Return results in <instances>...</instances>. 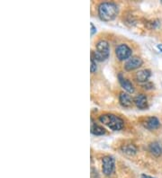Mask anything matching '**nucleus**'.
I'll return each instance as SVG.
<instances>
[{"instance_id": "obj_19", "label": "nucleus", "mask_w": 162, "mask_h": 178, "mask_svg": "<svg viewBox=\"0 0 162 178\" xmlns=\"http://www.w3.org/2000/svg\"><path fill=\"white\" fill-rule=\"evenodd\" d=\"M157 48L159 49L160 51H161L162 52V44H158V45H157Z\"/></svg>"}, {"instance_id": "obj_15", "label": "nucleus", "mask_w": 162, "mask_h": 178, "mask_svg": "<svg viewBox=\"0 0 162 178\" xmlns=\"http://www.w3.org/2000/svg\"><path fill=\"white\" fill-rule=\"evenodd\" d=\"M97 70V66H96V63H95V59H91V67H90V71L91 73H95Z\"/></svg>"}, {"instance_id": "obj_18", "label": "nucleus", "mask_w": 162, "mask_h": 178, "mask_svg": "<svg viewBox=\"0 0 162 178\" xmlns=\"http://www.w3.org/2000/svg\"><path fill=\"white\" fill-rule=\"evenodd\" d=\"M141 177H142V178H154V177H152V176H147V175H145V174H142Z\"/></svg>"}, {"instance_id": "obj_16", "label": "nucleus", "mask_w": 162, "mask_h": 178, "mask_svg": "<svg viewBox=\"0 0 162 178\" xmlns=\"http://www.w3.org/2000/svg\"><path fill=\"white\" fill-rule=\"evenodd\" d=\"M142 87L143 88H145V89H147V90H150V89H152L154 88V84H152L151 82H146V83H144L142 85Z\"/></svg>"}, {"instance_id": "obj_6", "label": "nucleus", "mask_w": 162, "mask_h": 178, "mask_svg": "<svg viewBox=\"0 0 162 178\" xmlns=\"http://www.w3.org/2000/svg\"><path fill=\"white\" fill-rule=\"evenodd\" d=\"M143 64V60L140 57H132L124 64V69L126 71H132L139 68Z\"/></svg>"}, {"instance_id": "obj_12", "label": "nucleus", "mask_w": 162, "mask_h": 178, "mask_svg": "<svg viewBox=\"0 0 162 178\" xmlns=\"http://www.w3.org/2000/svg\"><path fill=\"white\" fill-rule=\"evenodd\" d=\"M149 151L155 157H160L162 155V144L159 141H154L149 145Z\"/></svg>"}, {"instance_id": "obj_4", "label": "nucleus", "mask_w": 162, "mask_h": 178, "mask_svg": "<svg viewBox=\"0 0 162 178\" xmlns=\"http://www.w3.org/2000/svg\"><path fill=\"white\" fill-rule=\"evenodd\" d=\"M132 53H133L132 49L125 43L119 44L115 48V55L120 61H124L126 59L128 60L132 56Z\"/></svg>"}, {"instance_id": "obj_10", "label": "nucleus", "mask_w": 162, "mask_h": 178, "mask_svg": "<svg viewBox=\"0 0 162 178\" xmlns=\"http://www.w3.org/2000/svg\"><path fill=\"white\" fill-rule=\"evenodd\" d=\"M119 102L121 103V105L125 108H130L133 106L134 103V98H132V96L127 93L122 92L119 94Z\"/></svg>"}, {"instance_id": "obj_5", "label": "nucleus", "mask_w": 162, "mask_h": 178, "mask_svg": "<svg viewBox=\"0 0 162 178\" xmlns=\"http://www.w3.org/2000/svg\"><path fill=\"white\" fill-rule=\"evenodd\" d=\"M102 170H103V174L106 176H109L114 173L115 159L113 157L105 156L102 158Z\"/></svg>"}, {"instance_id": "obj_17", "label": "nucleus", "mask_w": 162, "mask_h": 178, "mask_svg": "<svg viewBox=\"0 0 162 178\" xmlns=\"http://www.w3.org/2000/svg\"><path fill=\"white\" fill-rule=\"evenodd\" d=\"M90 25H91V36H93L95 33H96V28H95V26L94 25V24H93V23H91V24H90Z\"/></svg>"}, {"instance_id": "obj_9", "label": "nucleus", "mask_w": 162, "mask_h": 178, "mask_svg": "<svg viewBox=\"0 0 162 178\" xmlns=\"http://www.w3.org/2000/svg\"><path fill=\"white\" fill-rule=\"evenodd\" d=\"M118 80H119V83L121 85V86L124 88L127 93H129V94H133V93H134V85L132 84L127 78H125L122 73H119V75H118Z\"/></svg>"}, {"instance_id": "obj_8", "label": "nucleus", "mask_w": 162, "mask_h": 178, "mask_svg": "<svg viewBox=\"0 0 162 178\" xmlns=\"http://www.w3.org/2000/svg\"><path fill=\"white\" fill-rule=\"evenodd\" d=\"M143 125L146 129L150 130V131H154V130H157L160 126V122L159 121V119L155 116H151V117H148L144 122H143Z\"/></svg>"}, {"instance_id": "obj_3", "label": "nucleus", "mask_w": 162, "mask_h": 178, "mask_svg": "<svg viewBox=\"0 0 162 178\" xmlns=\"http://www.w3.org/2000/svg\"><path fill=\"white\" fill-rule=\"evenodd\" d=\"M110 55V47L106 41L101 40L96 43V50L95 51H92L91 59H95V61H105L108 59Z\"/></svg>"}, {"instance_id": "obj_14", "label": "nucleus", "mask_w": 162, "mask_h": 178, "mask_svg": "<svg viewBox=\"0 0 162 178\" xmlns=\"http://www.w3.org/2000/svg\"><path fill=\"white\" fill-rule=\"evenodd\" d=\"M91 133L94 134V135H96V136H101V135H104L105 134V130L100 125H98L96 122H95L93 121V119L91 120Z\"/></svg>"}, {"instance_id": "obj_11", "label": "nucleus", "mask_w": 162, "mask_h": 178, "mask_svg": "<svg viewBox=\"0 0 162 178\" xmlns=\"http://www.w3.org/2000/svg\"><path fill=\"white\" fill-rule=\"evenodd\" d=\"M151 76V72L150 69H142L135 74V79L139 83H146L148 82Z\"/></svg>"}, {"instance_id": "obj_13", "label": "nucleus", "mask_w": 162, "mask_h": 178, "mask_svg": "<svg viewBox=\"0 0 162 178\" xmlns=\"http://www.w3.org/2000/svg\"><path fill=\"white\" fill-rule=\"evenodd\" d=\"M121 151L128 156H134L137 153L138 149L134 144H125L121 147Z\"/></svg>"}, {"instance_id": "obj_7", "label": "nucleus", "mask_w": 162, "mask_h": 178, "mask_svg": "<svg viewBox=\"0 0 162 178\" xmlns=\"http://www.w3.org/2000/svg\"><path fill=\"white\" fill-rule=\"evenodd\" d=\"M134 104L140 110H147L149 107L148 98L144 94H138L134 98Z\"/></svg>"}, {"instance_id": "obj_1", "label": "nucleus", "mask_w": 162, "mask_h": 178, "mask_svg": "<svg viewBox=\"0 0 162 178\" xmlns=\"http://www.w3.org/2000/svg\"><path fill=\"white\" fill-rule=\"evenodd\" d=\"M119 13L118 6L113 2H104L98 7V15L102 21L110 22L117 16Z\"/></svg>"}, {"instance_id": "obj_2", "label": "nucleus", "mask_w": 162, "mask_h": 178, "mask_svg": "<svg viewBox=\"0 0 162 178\" xmlns=\"http://www.w3.org/2000/svg\"><path fill=\"white\" fill-rule=\"evenodd\" d=\"M98 120L101 123L107 126L112 131H121L124 126V120L113 113H105L98 117Z\"/></svg>"}]
</instances>
